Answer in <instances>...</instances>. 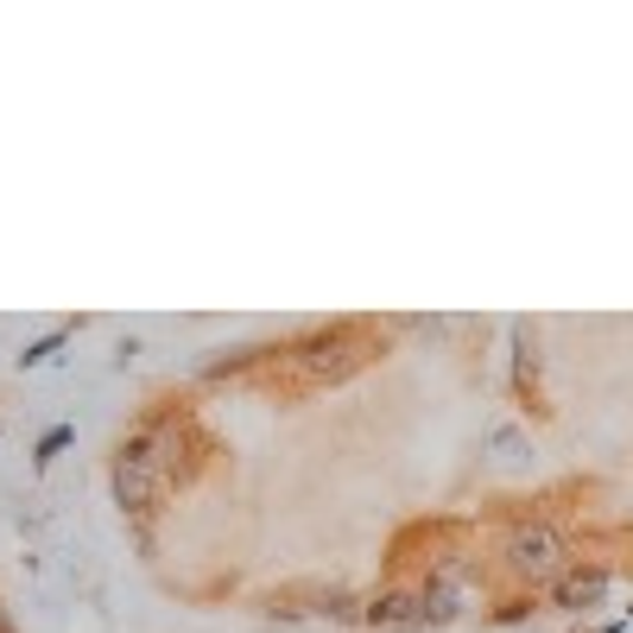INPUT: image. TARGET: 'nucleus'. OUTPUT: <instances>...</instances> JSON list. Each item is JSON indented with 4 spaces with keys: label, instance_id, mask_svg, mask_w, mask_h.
I'll return each instance as SVG.
<instances>
[{
    "label": "nucleus",
    "instance_id": "nucleus-1",
    "mask_svg": "<svg viewBox=\"0 0 633 633\" xmlns=\"http://www.w3.org/2000/svg\"><path fill=\"white\" fill-rule=\"evenodd\" d=\"M285 356H292L304 387H337V380H349L356 368H368V361L380 356V342L368 337V323H330V330L304 337L298 349H285Z\"/></svg>",
    "mask_w": 633,
    "mask_h": 633
},
{
    "label": "nucleus",
    "instance_id": "nucleus-2",
    "mask_svg": "<svg viewBox=\"0 0 633 633\" xmlns=\"http://www.w3.org/2000/svg\"><path fill=\"white\" fill-rule=\"evenodd\" d=\"M165 462H158V444H153V431L139 425L127 444L115 450V500H120V514H134V519H146V514H158V500H165Z\"/></svg>",
    "mask_w": 633,
    "mask_h": 633
},
{
    "label": "nucleus",
    "instance_id": "nucleus-3",
    "mask_svg": "<svg viewBox=\"0 0 633 633\" xmlns=\"http://www.w3.org/2000/svg\"><path fill=\"white\" fill-rule=\"evenodd\" d=\"M500 557H507V571L519 576V583H557L564 576V533L557 526H545V519H526V526H514L507 533V545H500Z\"/></svg>",
    "mask_w": 633,
    "mask_h": 633
},
{
    "label": "nucleus",
    "instance_id": "nucleus-4",
    "mask_svg": "<svg viewBox=\"0 0 633 633\" xmlns=\"http://www.w3.org/2000/svg\"><path fill=\"white\" fill-rule=\"evenodd\" d=\"M602 595H608V571H602V564H564V576L552 583V602L571 608V614L602 608Z\"/></svg>",
    "mask_w": 633,
    "mask_h": 633
},
{
    "label": "nucleus",
    "instance_id": "nucleus-5",
    "mask_svg": "<svg viewBox=\"0 0 633 633\" xmlns=\"http://www.w3.org/2000/svg\"><path fill=\"white\" fill-rule=\"evenodd\" d=\"M361 621L380 633H399V627H425V602H418V590H380L361 602Z\"/></svg>",
    "mask_w": 633,
    "mask_h": 633
},
{
    "label": "nucleus",
    "instance_id": "nucleus-6",
    "mask_svg": "<svg viewBox=\"0 0 633 633\" xmlns=\"http://www.w3.org/2000/svg\"><path fill=\"white\" fill-rule=\"evenodd\" d=\"M514 393L538 412V342H533V330H514Z\"/></svg>",
    "mask_w": 633,
    "mask_h": 633
},
{
    "label": "nucleus",
    "instance_id": "nucleus-7",
    "mask_svg": "<svg viewBox=\"0 0 633 633\" xmlns=\"http://www.w3.org/2000/svg\"><path fill=\"white\" fill-rule=\"evenodd\" d=\"M418 602H425V627H444V621H456V608H462V595H456L450 576L425 583V590H418Z\"/></svg>",
    "mask_w": 633,
    "mask_h": 633
},
{
    "label": "nucleus",
    "instance_id": "nucleus-8",
    "mask_svg": "<svg viewBox=\"0 0 633 633\" xmlns=\"http://www.w3.org/2000/svg\"><path fill=\"white\" fill-rule=\"evenodd\" d=\"M64 342H70V330H51V337H39L32 349H20V368H45V361L58 356Z\"/></svg>",
    "mask_w": 633,
    "mask_h": 633
},
{
    "label": "nucleus",
    "instance_id": "nucleus-9",
    "mask_svg": "<svg viewBox=\"0 0 633 633\" xmlns=\"http://www.w3.org/2000/svg\"><path fill=\"white\" fill-rule=\"evenodd\" d=\"M70 437H77V431H70V425H51V431L39 437V456H32V469H39V475L51 469V456H58L64 444H70Z\"/></svg>",
    "mask_w": 633,
    "mask_h": 633
},
{
    "label": "nucleus",
    "instance_id": "nucleus-10",
    "mask_svg": "<svg viewBox=\"0 0 633 633\" xmlns=\"http://www.w3.org/2000/svg\"><path fill=\"white\" fill-rule=\"evenodd\" d=\"M526 614H533V602H526V595H514V602H500V608H495V621L507 627V621H526Z\"/></svg>",
    "mask_w": 633,
    "mask_h": 633
},
{
    "label": "nucleus",
    "instance_id": "nucleus-11",
    "mask_svg": "<svg viewBox=\"0 0 633 633\" xmlns=\"http://www.w3.org/2000/svg\"><path fill=\"white\" fill-rule=\"evenodd\" d=\"M595 633H621V621H614V627H595Z\"/></svg>",
    "mask_w": 633,
    "mask_h": 633
}]
</instances>
